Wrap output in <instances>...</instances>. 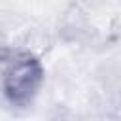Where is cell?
Segmentation results:
<instances>
[{"mask_svg":"<svg viewBox=\"0 0 121 121\" xmlns=\"http://www.w3.org/2000/svg\"><path fill=\"white\" fill-rule=\"evenodd\" d=\"M6 45H4V40H2V36H0V59H6L8 55H6Z\"/></svg>","mask_w":121,"mask_h":121,"instance_id":"obj_2","label":"cell"},{"mask_svg":"<svg viewBox=\"0 0 121 121\" xmlns=\"http://www.w3.org/2000/svg\"><path fill=\"white\" fill-rule=\"evenodd\" d=\"M43 81L42 62L30 51H17L6 57L2 91L13 108H28Z\"/></svg>","mask_w":121,"mask_h":121,"instance_id":"obj_1","label":"cell"}]
</instances>
